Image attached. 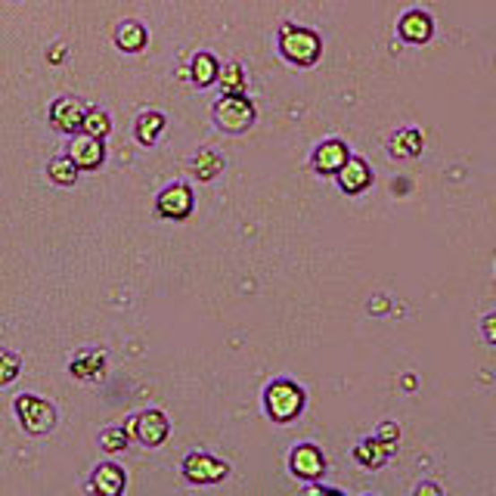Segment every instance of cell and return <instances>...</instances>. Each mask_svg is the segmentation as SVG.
<instances>
[{
    "label": "cell",
    "mask_w": 496,
    "mask_h": 496,
    "mask_svg": "<svg viewBox=\"0 0 496 496\" xmlns=\"http://www.w3.org/2000/svg\"><path fill=\"white\" fill-rule=\"evenodd\" d=\"M184 475L192 481V484H218L230 475V466L208 453H190L184 459Z\"/></svg>",
    "instance_id": "cell-6"
},
{
    "label": "cell",
    "mask_w": 496,
    "mask_h": 496,
    "mask_svg": "<svg viewBox=\"0 0 496 496\" xmlns=\"http://www.w3.org/2000/svg\"><path fill=\"white\" fill-rule=\"evenodd\" d=\"M19 370H22V360H19L13 351H0V385L16 381Z\"/></svg>",
    "instance_id": "cell-26"
},
{
    "label": "cell",
    "mask_w": 496,
    "mask_h": 496,
    "mask_svg": "<svg viewBox=\"0 0 496 496\" xmlns=\"http://www.w3.org/2000/svg\"><path fill=\"white\" fill-rule=\"evenodd\" d=\"M47 174H50V180L59 186H72L78 180V167L72 158H53L50 167H47Z\"/></svg>",
    "instance_id": "cell-24"
},
{
    "label": "cell",
    "mask_w": 496,
    "mask_h": 496,
    "mask_svg": "<svg viewBox=\"0 0 496 496\" xmlns=\"http://www.w3.org/2000/svg\"><path fill=\"white\" fill-rule=\"evenodd\" d=\"M162 127H165L162 112H143V115L137 118V140L143 146H152L158 140V133H162Z\"/></svg>",
    "instance_id": "cell-20"
},
{
    "label": "cell",
    "mask_w": 496,
    "mask_h": 496,
    "mask_svg": "<svg viewBox=\"0 0 496 496\" xmlns=\"http://www.w3.org/2000/svg\"><path fill=\"white\" fill-rule=\"evenodd\" d=\"M218 81H220V90L224 97H245V72L239 63H227L224 69H218Z\"/></svg>",
    "instance_id": "cell-17"
},
{
    "label": "cell",
    "mask_w": 496,
    "mask_h": 496,
    "mask_svg": "<svg viewBox=\"0 0 496 496\" xmlns=\"http://www.w3.org/2000/svg\"><path fill=\"white\" fill-rule=\"evenodd\" d=\"M335 177H338L341 190L351 192V196L363 192L366 186L372 184V171H370V165H366L363 158H347V162L338 167V174H335Z\"/></svg>",
    "instance_id": "cell-12"
},
{
    "label": "cell",
    "mask_w": 496,
    "mask_h": 496,
    "mask_svg": "<svg viewBox=\"0 0 496 496\" xmlns=\"http://www.w3.org/2000/svg\"><path fill=\"white\" fill-rule=\"evenodd\" d=\"M69 158L75 162L78 171H97L106 158V150H103V140H93L81 133V137L72 140V150H69Z\"/></svg>",
    "instance_id": "cell-11"
},
{
    "label": "cell",
    "mask_w": 496,
    "mask_h": 496,
    "mask_svg": "<svg viewBox=\"0 0 496 496\" xmlns=\"http://www.w3.org/2000/svg\"><path fill=\"white\" fill-rule=\"evenodd\" d=\"M214 122L230 133H243L254 122V106L245 97H224L214 103Z\"/></svg>",
    "instance_id": "cell-5"
},
{
    "label": "cell",
    "mask_w": 496,
    "mask_h": 496,
    "mask_svg": "<svg viewBox=\"0 0 496 496\" xmlns=\"http://www.w3.org/2000/svg\"><path fill=\"white\" fill-rule=\"evenodd\" d=\"M156 208H158V214H162V218L184 220L186 214L192 211V192H190V186H184V184L167 186V190H162V196H158Z\"/></svg>",
    "instance_id": "cell-10"
},
{
    "label": "cell",
    "mask_w": 496,
    "mask_h": 496,
    "mask_svg": "<svg viewBox=\"0 0 496 496\" xmlns=\"http://www.w3.org/2000/svg\"><path fill=\"white\" fill-rule=\"evenodd\" d=\"M146 29L140 22H122L118 25V31H115V44L122 47L124 53H137V50H143L146 47Z\"/></svg>",
    "instance_id": "cell-19"
},
{
    "label": "cell",
    "mask_w": 496,
    "mask_h": 496,
    "mask_svg": "<svg viewBox=\"0 0 496 496\" xmlns=\"http://www.w3.org/2000/svg\"><path fill=\"white\" fill-rule=\"evenodd\" d=\"M388 453H391V447L388 444H381L379 438H366V440H360V447L354 450V459L366 468H379L381 462L388 459Z\"/></svg>",
    "instance_id": "cell-18"
},
{
    "label": "cell",
    "mask_w": 496,
    "mask_h": 496,
    "mask_svg": "<svg viewBox=\"0 0 496 496\" xmlns=\"http://www.w3.org/2000/svg\"><path fill=\"white\" fill-rule=\"evenodd\" d=\"M289 466H292V472L298 475V478L317 481V478H323V472H326V456L320 453V447L301 444V447H295L292 450Z\"/></svg>",
    "instance_id": "cell-9"
},
{
    "label": "cell",
    "mask_w": 496,
    "mask_h": 496,
    "mask_svg": "<svg viewBox=\"0 0 496 496\" xmlns=\"http://www.w3.org/2000/svg\"><path fill=\"white\" fill-rule=\"evenodd\" d=\"M279 53L295 65H313L320 59V53H323V41H320L317 31L298 29V25H286V29L279 31Z\"/></svg>",
    "instance_id": "cell-1"
},
{
    "label": "cell",
    "mask_w": 496,
    "mask_h": 496,
    "mask_svg": "<svg viewBox=\"0 0 496 496\" xmlns=\"http://www.w3.org/2000/svg\"><path fill=\"white\" fill-rule=\"evenodd\" d=\"M81 131L87 133V137H93V140H103V137H109L112 122H109V115H106L103 109H87L84 112V122H81Z\"/></svg>",
    "instance_id": "cell-23"
},
{
    "label": "cell",
    "mask_w": 496,
    "mask_h": 496,
    "mask_svg": "<svg viewBox=\"0 0 496 496\" xmlns=\"http://www.w3.org/2000/svg\"><path fill=\"white\" fill-rule=\"evenodd\" d=\"M422 146H425V137H422L419 131H413V127H404V131H398L391 137L388 152H391L394 158H413L422 152Z\"/></svg>",
    "instance_id": "cell-16"
},
{
    "label": "cell",
    "mask_w": 496,
    "mask_h": 496,
    "mask_svg": "<svg viewBox=\"0 0 496 496\" xmlns=\"http://www.w3.org/2000/svg\"><path fill=\"white\" fill-rule=\"evenodd\" d=\"M220 171H224V156H218L214 150H202L192 162V174L199 180H214Z\"/></svg>",
    "instance_id": "cell-22"
},
{
    "label": "cell",
    "mask_w": 496,
    "mask_h": 496,
    "mask_svg": "<svg viewBox=\"0 0 496 496\" xmlns=\"http://www.w3.org/2000/svg\"><path fill=\"white\" fill-rule=\"evenodd\" d=\"M84 112H87V106L78 97H63L50 106V124L63 133H78L84 122Z\"/></svg>",
    "instance_id": "cell-7"
},
{
    "label": "cell",
    "mask_w": 496,
    "mask_h": 496,
    "mask_svg": "<svg viewBox=\"0 0 496 496\" xmlns=\"http://www.w3.org/2000/svg\"><path fill=\"white\" fill-rule=\"evenodd\" d=\"M69 372L81 381H97L106 372V354L103 351H81L69 363Z\"/></svg>",
    "instance_id": "cell-15"
},
{
    "label": "cell",
    "mask_w": 496,
    "mask_h": 496,
    "mask_svg": "<svg viewBox=\"0 0 496 496\" xmlns=\"http://www.w3.org/2000/svg\"><path fill=\"white\" fill-rule=\"evenodd\" d=\"M432 31H434L432 16L422 10H410L400 19V38H404L406 44H425L428 38H432Z\"/></svg>",
    "instance_id": "cell-14"
},
{
    "label": "cell",
    "mask_w": 496,
    "mask_h": 496,
    "mask_svg": "<svg viewBox=\"0 0 496 496\" xmlns=\"http://www.w3.org/2000/svg\"><path fill=\"white\" fill-rule=\"evenodd\" d=\"M264 406L273 422H292L295 415L304 410V391L295 381H286V379L273 381L264 391Z\"/></svg>",
    "instance_id": "cell-2"
},
{
    "label": "cell",
    "mask_w": 496,
    "mask_h": 496,
    "mask_svg": "<svg viewBox=\"0 0 496 496\" xmlns=\"http://www.w3.org/2000/svg\"><path fill=\"white\" fill-rule=\"evenodd\" d=\"M415 496H440V491L434 484H419L415 487Z\"/></svg>",
    "instance_id": "cell-29"
},
{
    "label": "cell",
    "mask_w": 496,
    "mask_h": 496,
    "mask_svg": "<svg viewBox=\"0 0 496 496\" xmlns=\"http://www.w3.org/2000/svg\"><path fill=\"white\" fill-rule=\"evenodd\" d=\"M304 496H341L338 491H329V487H307Z\"/></svg>",
    "instance_id": "cell-28"
},
{
    "label": "cell",
    "mask_w": 496,
    "mask_h": 496,
    "mask_svg": "<svg viewBox=\"0 0 496 496\" xmlns=\"http://www.w3.org/2000/svg\"><path fill=\"white\" fill-rule=\"evenodd\" d=\"M16 415L29 434H47L53 425H56V410H53V404L44 398H38V394H19Z\"/></svg>",
    "instance_id": "cell-3"
},
{
    "label": "cell",
    "mask_w": 496,
    "mask_h": 496,
    "mask_svg": "<svg viewBox=\"0 0 496 496\" xmlns=\"http://www.w3.org/2000/svg\"><path fill=\"white\" fill-rule=\"evenodd\" d=\"M87 487H90L93 496H122L127 487V475L115 466V462H103V466L93 468L90 484Z\"/></svg>",
    "instance_id": "cell-8"
},
{
    "label": "cell",
    "mask_w": 496,
    "mask_h": 496,
    "mask_svg": "<svg viewBox=\"0 0 496 496\" xmlns=\"http://www.w3.org/2000/svg\"><path fill=\"white\" fill-rule=\"evenodd\" d=\"M375 438L394 450V444H398V438H400V428L394 425V422H381V428H379V434H375Z\"/></svg>",
    "instance_id": "cell-27"
},
{
    "label": "cell",
    "mask_w": 496,
    "mask_h": 496,
    "mask_svg": "<svg viewBox=\"0 0 496 496\" xmlns=\"http://www.w3.org/2000/svg\"><path fill=\"white\" fill-rule=\"evenodd\" d=\"M493 323H496V320H493V317H487V320H484V335H487V341H496Z\"/></svg>",
    "instance_id": "cell-30"
},
{
    "label": "cell",
    "mask_w": 496,
    "mask_h": 496,
    "mask_svg": "<svg viewBox=\"0 0 496 496\" xmlns=\"http://www.w3.org/2000/svg\"><path fill=\"white\" fill-rule=\"evenodd\" d=\"M218 69L220 65L211 53H196V56H192V81L199 87H208L218 81Z\"/></svg>",
    "instance_id": "cell-21"
},
{
    "label": "cell",
    "mask_w": 496,
    "mask_h": 496,
    "mask_svg": "<svg viewBox=\"0 0 496 496\" xmlns=\"http://www.w3.org/2000/svg\"><path fill=\"white\" fill-rule=\"evenodd\" d=\"M127 432L124 428H106L103 434H99V447H103L106 453H122L127 447Z\"/></svg>",
    "instance_id": "cell-25"
},
{
    "label": "cell",
    "mask_w": 496,
    "mask_h": 496,
    "mask_svg": "<svg viewBox=\"0 0 496 496\" xmlns=\"http://www.w3.org/2000/svg\"><path fill=\"white\" fill-rule=\"evenodd\" d=\"M347 146L341 143V140H326L323 146H317V152H313V167H317L320 174H338V167L347 162Z\"/></svg>",
    "instance_id": "cell-13"
},
{
    "label": "cell",
    "mask_w": 496,
    "mask_h": 496,
    "mask_svg": "<svg viewBox=\"0 0 496 496\" xmlns=\"http://www.w3.org/2000/svg\"><path fill=\"white\" fill-rule=\"evenodd\" d=\"M127 438H137L146 447H162L171 434V422L162 410H143L140 415H131L124 425Z\"/></svg>",
    "instance_id": "cell-4"
}]
</instances>
